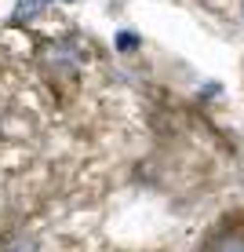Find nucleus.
Segmentation results:
<instances>
[{"mask_svg": "<svg viewBox=\"0 0 244 252\" xmlns=\"http://www.w3.org/2000/svg\"><path fill=\"white\" fill-rule=\"evenodd\" d=\"M204 252H244V230H226L208 241Z\"/></svg>", "mask_w": 244, "mask_h": 252, "instance_id": "nucleus-1", "label": "nucleus"}, {"mask_svg": "<svg viewBox=\"0 0 244 252\" xmlns=\"http://www.w3.org/2000/svg\"><path fill=\"white\" fill-rule=\"evenodd\" d=\"M48 0H22L19 7H15V15H11V22H22V19H33V15L40 11V7H44Z\"/></svg>", "mask_w": 244, "mask_h": 252, "instance_id": "nucleus-2", "label": "nucleus"}, {"mask_svg": "<svg viewBox=\"0 0 244 252\" xmlns=\"http://www.w3.org/2000/svg\"><path fill=\"white\" fill-rule=\"evenodd\" d=\"M135 44H138L135 33H120V37H117V48H120V51H132Z\"/></svg>", "mask_w": 244, "mask_h": 252, "instance_id": "nucleus-3", "label": "nucleus"}]
</instances>
